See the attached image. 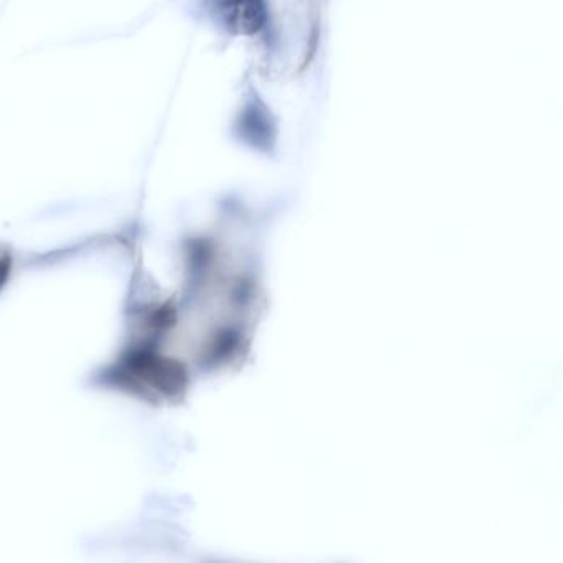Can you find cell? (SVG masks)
<instances>
[{"label":"cell","mask_w":563,"mask_h":563,"mask_svg":"<svg viewBox=\"0 0 563 563\" xmlns=\"http://www.w3.org/2000/svg\"><path fill=\"white\" fill-rule=\"evenodd\" d=\"M210 3L221 25L231 33L254 36L267 26L266 0H210Z\"/></svg>","instance_id":"6da1fadb"}]
</instances>
